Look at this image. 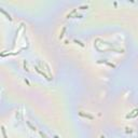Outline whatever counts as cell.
<instances>
[{
    "mask_svg": "<svg viewBox=\"0 0 138 138\" xmlns=\"http://www.w3.org/2000/svg\"><path fill=\"white\" fill-rule=\"evenodd\" d=\"M132 112H133V113H131V114H127V115H126L127 119H128V118H135V117H137V115H138V109L133 110Z\"/></svg>",
    "mask_w": 138,
    "mask_h": 138,
    "instance_id": "cell-1",
    "label": "cell"
},
{
    "mask_svg": "<svg viewBox=\"0 0 138 138\" xmlns=\"http://www.w3.org/2000/svg\"><path fill=\"white\" fill-rule=\"evenodd\" d=\"M2 134H3V136H5V138H7V135H5V127L2 126Z\"/></svg>",
    "mask_w": 138,
    "mask_h": 138,
    "instance_id": "cell-2",
    "label": "cell"
}]
</instances>
